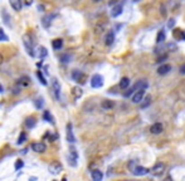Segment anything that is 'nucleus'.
I'll list each match as a JSON object with an SVG mask.
<instances>
[{
  "label": "nucleus",
  "mask_w": 185,
  "mask_h": 181,
  "mask_svg": "<svg viewBox=\"0 0 185 181\" xmlns=\"http://www.w3.org/2000/svg\"><path fill=\"white\" fill-rule=\"evenodd\" d=\"M128 169L131 170V172L134 173L135 176H143V175H146V173L149 172V169L143 167V166L136 165L135 161H131L130 164H128Z\"/></svg>",
  "instance_id": "f257e3e1"
},
{
  "label": "nucleus",
  "mask_w": 185,
  "mask_h": 181,
  "mask_svg": "<svg viewBox=\"0 0 185 181\" xmlns=\"http://www.w3.org/2000/svg\"><path fill=\"white\" fill-rule=\"evenodd\" d=\"M23 43H24L25 49H26V52H28L29 55H32V57L35 55L34 52H33V40H32V38H30L29 34H25V35L23 37Z\"/></svg>",
  "instance_id": "f03ea898"
},
{
  "label": "nucleus",
  "mask_w": 185,
  "mask_h": 181,
  "mask_svg": "<svg viewBox=\"0 0 185 181\" xmlns=\"http://www.w3.org/2000/svg\"><path fill=\"white\" fill-rule=\"evenodd\" d=\"M149 172H151L154 176H161L165 172V165L162 162H157L152 166V169L149 170Z\"/></svg>",
  "instance_id": "7ed1b4c3"
},
{
  "label": "nucleus",
  "mask_w": 185,
  "mask_h": 181,
  "mask_svg": "<svg viewBox=\"0 0 185 181\" xmlns=\"http://www.w3.org/2000/svg\"><path fill=\"white\" fill-rule=\"evenodd\" d=\"M77 160H78V153L76 147H71L69 149V156H68V164L71 166H77Z\"/></svg>",
  "instance_id": "20e7f679"
},
{
  "label": "nucleus",
  "mask_w": 185,
  "mask_h": 181,
  "mask_svg": "<svg viewBox=\"0 0 185 181\" xmlns=\"http://www.w3.org/2000/svg\"><path fill=\"white\" fill-rule=\"evenodd\" d=\"M52 91L53 93H54V97L55 99H60V84L58 82V79L57 78H53L52 79Z\"/></svg>",
  "instance_id": "39448f33"
},
{
  "label": "nucleus",
  "mask_w": 185,
  "mask_h": 181,
  "mask_svg": "<svg viewBox=\"0 0 185 181\" xmlns=\"http://www.w3.org/2000/svg\"><path fill=\"white\" fill-rule=\"evenodd\" d=\"M103 86V78L100 74H94L91 79V87L92 88H101Z\"/></svg>",
  "instance_id": "423d86ee"
},
{
  "label": "nucleus",
  "mask_w": 185,
  "mask_h": 181,
  "mask_svg": "<svg viewBox=\"0 0 185 181\" xmlns=\"http://www.w3.org/2000/svg\"><path fill=\"white\" fill-rule=\"evenodd\" d=\"M49 172L51 173H53V175H58V173L62 171V169H63V166H62V164L60 162H58V161H53L51 165H49Z\"/></svg>",
  "instance_id": "0eeeda50"
},
{
  "label": "nucleus",
  "mask_w": 185,
  "mask_h": 181,
  "mask_svg": "<svg viewBox=\"0 0 185 181\" xmlns=\"http://www.w3.org/2000/svg\"><path fill=\"white\" fill-rule=\"evenodd\" d=\"M72 78H73L77 83H82V84L86 82V81H85V79H86V75L83 74L81 70H78V69H74L73 72H72Z\"/></svg>",
  "instance_id": "6e6552de"
},
{
  "label": "nucleus",
  "mask_w": 185,
  "mask_h": 181,
  "mask_svg": "<svg viewBox=\"0 0 185 181\" xmlns=\"http://www.w3.org/2000/svg\"><path fill=\"white\" fill-rule=\"evenodd\" d=\"M67 141L69 143H74L76 142V137L73 135V127H72V123H67Z\"/></svg>",
  "instance_id": "1a4fd4ad"
},
{
  "label": "nucleus",
  "mask_w": 185,
  "mask_h": 181,
  "mask_svg": "<svg viewBox=\"0 0 185 181\" xmlns=\"http://www.w3.org/2000/svg\"><path fill=\"white\" fill-rule=\"evenodd\" d=\"M32 150L35 151L38 153H43V152H45V150H47V146H45L43 142H34V143H32Z\"/></svg>",
  "instance_id": "9d476101"
},
{
  "label": "nucleus",
  "mask_w": 185,
  "mask_h": 181,
  "mask_svg": "<svg viewBox=\"0 0 185 181\" xmlns=\"http://www.w3.org/2000/svg\"><path fill=\"white\" fill-rule=\"evenodd\" d=\"M143 96H145V89H137L132 96V102L134 103H141Z\"/></svg>",
  "instance_id": "9b49d317"
},
{
  "label": "nucleus",
  "mask_w": 185,
  "mask_h": 181,
  "mask_svg": "<svg viewBox=\"0 0 185 181\" xmlns=\"http://www.w3.org/2000/svg\"><path fill=\"white\" fill-rule=\"evenodd\" d=\"M150 131H151V133L152 135H160L162 131H164V127H162V124L160 122H156V123H154L152 126L150 127Z\"/></svg>",
  "instance_id": "f8f14e48"
},
{
  "label": "nucleus",
  "mask_w": 185,
  "mask_h": 181,
  "mask_svg": "<svg viewBox=\"0 0 185 181\" xmlns=\"http://www.w3.org/2000/svg\"><path fill=\"white\" fill-rule=\"evenodd\" d=\"M147 87H149V83H147V81H145V79H141V81H139L134 87H132V88H134V91H136V89H146Z\"/></svg>",
  "instance_id": "ddd939ff"
},
{
  "label": "nucleus",
  "mask_w": 185,
  "mask_h": 181,
  "mask_svg": "<svg viewBox=\"0 0 185 181\" xmlns=\"http://www.w3.org/2000/svg\"><path fill=\"white\" fill-rule=\"evenodd\" d=\"M170 69H171V66H170V64H162V66L157 68V73L160 75H164L166 73H169Z\"/></svg>",
  "instance_id": "4468645a"
},
{
  "label": "nucleus",
  "mask_w": 185,
  "mask_h": 181,
  "mask_svg": "<svg viewBox=\"0 0 185 181\" xmlns=\"http://www.w3.org/2000/svg\"><path fill=\"white\" fill-rule=\"evenodd\" d=\"M11 8L15 10V11H20L21 10V6H23V3L21 0H9Z\"/></svg>",
  "instance_id": "2eb2a0df"
},
{
  "label": "nucleus",
  "mask_w": 185,
  "mask_h": 181,
  "mask_svg": "<svg viewBox=\"0 0 185 181\" xmlns=\"http://www.w3.org/2000/svg\"><path fill=\"white\" fill-rule=\"evenodd\" d=\"M122 9H123V8H122V5H121V4H118V5H116V6L112 9V11H111V15H112L113 18H117V17H118V15H121V14H122Z\"/></svg>",
  "instance_id": "dca6fc26"
},
{
  "label": "nucleus",
  "mask_w": 185,
  "mask_h": 181,
  "mask_svg": "<svg viewBox=\"0 0 185 181\" xmlns=\"http://www.w3.org/2000/svg\"><path fill=\"white\" fill-rule=\"evenodd\" d=\"M52 19H53L52 15H45V17H43L42 18V25H43L44 28H49V25H51V23H52Z\"/></svg>",
  "instance_id": "f3484780"
},
{
  "label": "nucleus",
  "mask_w": 185,
  "mask_h": 181,
  "mask_svg": "<svg viewBox=\"0 0 185 181\" xmlns=\"http://www.w3.org/2000/svg\"><path fill=\"white\" fill-rule=\"evenodd\" d=\"M91 176H92V179L94 181H101L102 177H103V175H102V172L100 170H93V171L91 172Z\"/></svg>",
  "instance_id": "a211bd4d"
},
{
  "label": "nucleus",
  "mask_w": 185,
  "mask_h": 181,
  "mask_svg": "<svg viewBox=\"0 0 185 181\" xmlns=\"http://www.w3.org/2000/svg\"><path fill=\"white\" fill-rule=\"evenodd\" d=\"M35 123H37L35 117H28V118L25 120V127L26 128H33L35 126Z\"/></svg>",
  "instance_id": "6ab92c4d"
},
{
  "label": "nucleus",
  "mask_w": 185,
  "mask_h": 181,
  "mask_svg": "<svg viewBox=\"0 0 185 181\" xmlns=\"http://www.w3.org/2000/svg\"><path fill=\"white\" fill-rule=\"evenodd\" d=\"M113 41H115V34H113L112 32L107 33V35H106V39H105L106 45H112Z\"/></svg>",
  "instance_id": "aec40b11"
},
{
  "label": "nucleus",
  "mask_w": 185,
  "mask_h": 181,
  "mask_svg": "<svg viewBox=\"0 0 185 181\" xmlns=\"http://www.w3.org/2000/svg\"><path fill=\"white\" fill-rule=\"evenodd\" d=\"M1 17H3V21H4V24L8 25V26H10V18H9V14H8V11L5 9H3L1 10Z\"/></svg>",
  "instance_id": "412c9836"
},
{
  "label": "nucleus",
  "mask_w": 185,
  "mask_h": 181,
  "mask_svg": "<svg viewBox=\"0 0 185 181\" xmlns=\"http://www.w3.org/2000/svg\"><path fill=\"white\" fill-rule=\"evenodd\" d=\"M52 47L54 48L55 50H59V49L63 47V40L59 39V38H58V39H54V40L52 41Z\"/></svg>",
  "instance_id": "4be33fe9"
},
{
  "label": "nucleus",
  "mask_w": 185,
  "mask_h": 181,
  "mask_svg": "<svg viewBox=\"0 0 185 181\" xmlns=\"http://www.w3.org/2000/svg\"><path fill=\"white\" fill-rule=\"evenodd\" d=\"M102 108L103 109H111L113 108V106H115V103H113L112 101H109V99H105V101H102Z\"/></svg>",
  "instance_id": "5701e85b"
},
{
  "label": "nucleus",
  "mask_w": 185,
  "mask_h": 181,
  "mask_svg": "<svg viewBox=\"0 0 185 181\" xmlns=\"http://www.w3.org/2000/svg\"><path fill=\"white\" fill-rule=\"evenodd\" d=\"M128 86H130V79H128L127 77H123L122 79H121V82H120V88L126 89Z\"/></svg>",
  "instance_id": "b1692460"
},
{
  "label": "nucleus",
  "mask_w": 185,
  "mask_h": 181,
  "mask_svg": "<svg viewBox=\"0 0 185 181\" xmlns=\"http://www.w3.org/2000/svg\"><path fill=\"white\" fill-rule=\"evenodd\" d=\"M72 93H73V96H74V98H79L82 96V89L79 88V87H73L72 88Z\"/></svg>",
  "instance_id": "393cba45"
},
{
  "label": "nucleus",
  "mask_w": 185,
  "mask_h": 181,
  "mask_svg": "<svg viewBox=\"0 0 185 181\" xmlns=\"http://www.w3.org/2000/svg\"><path fill=\"white\" fill-rule=\"evenodd\" d=\"M165 40V32L164 30H160L157 34V37H156V41L157 43H162V41Z\"/></svg>",
  "instance_id": "a878e982"
},
{
  "label": "nucleus",
  "mask_w": 185,
  "mask_h": 181,
  "mask_svg": "<svg viewBox=\"0 0 185 181\" xmlns=\"http://www.w3.org/2000/svg\"><path fill=\"white\" fill-rule=\"evenodd\" d=\"M43 118L47 121V122H49V123H53L54 121H53V117L51 116V113H49L48 111H44V113H43Z\"/></svg>",
  "instance_id": "bb28decb"
},
{
  "label": "nucleus",
  "mask_w": 185,
  "mask_h": 181,
  "mask_svg": "<svg viewBox=\"0 0 185 181\" xmlns=\"http://www.w3.org/2000/svg\"><path fill=\"white\" fill-rule=\"evenodd\" d=\"M34 104H35V107L38 108V109H40L42 107H43L44 106V102H43V98H37L35 101H34Z\"/></svg>",
  "instance_id": "cd10ccee"
},
{
  "label": "nucleus",
  "mask_w": 185,
  "mask_h": 181,
  "mask_svg": "<svg viewBox=\"0 0 185 181\" xmlns=\"http://www.w3.org/2000/svg\"><path fill=\"white\" fill-rule=\"evenodd\" d=\"M25 140H26V133H25V132H21L20 136H19V138H18V141H17V143H18V145H21V143L25 142Z\"/></svg>",
  "instance_id": "c85d7f7f"
},
{
  "label": "nucleus",
  "mask_w": 185,
  "mask_h": 181,
  "mask_svg": "<svg viewBox=\"0 0 185 181\" xmlns=\"http://www.w3.org/2000/svg\"><path fill=\"white\" fill-rule=\"evenodd\" d=\"M37 75H38V78H39V82L42 83V84H43V86H47V81H45L44 75L42 74V72H40V70H38V72H37Z\"/></svg>",
  "instance_id": "c756f323"
},
{
  "label": "nucleus",
  "mask_w": 185,
  "mask_h": 181,
  "mask_svg": "<svg viewBox=\"0 0 185 181\" xmlns=\"http://www.w3.org/2000/svg\"><path fill=\"white\" fill-rule=\"evenodd\" d=\"M173 34H174V38H175V39H181V37H183V30L175 29Z\"/></svg>",
  "instance_id": "7c9ffc66"
},
{
  "label": "nucleus",
  "mask_w": 185,
  "mask_h": 181,
  "mask_svg": "<svg viewBox=\"0 0 185 181\" xmlns=\"http://www.w3.org/2000/svg\"><path fill=\"white\" fill-rule=\"evenodd\" d=\"M19 83H20L21 86H28L29 84V77H26V75L21 77L20 79H19Z\"/></svg>",
  "instance_id": "2f4dec72"
},
{
  "label": "nucleus",
  "mask_w": 185,
  "mask_h": 181,
  "mask_svg": "<svg viewBox=\"0 0 185 181\" xmlns=\"http://www.w3.org/2000/svg\"><path fill=\"white\" fill-rule=\"evenodd\" d=\"M8 39H9V38H8V35L5 34V32H4V30L0 28V41H6Z\"/></svg>",
  "instance_id": "473e14b6"
},
{
  "label": "nucleus",
  "mask_w": 185,
  "mask_h": 181,
  "mask_svg": "<svg viewBox=\"0 0 185 181\" xmlns=\"http://www.w3.org/2000/svg\"><path fill=\"white\" fill-rule=\"evenodd\" d=\"M142 99H143V98H142ZM143 101H145V102H143V103L141 104V108H146L147 106H149V104L151 103V97H150V96H147Z\"/></svg>",
  "instance_id": "72a5a7b5"
},
{
  "label": "nucleus",
  "mask_w": 185,
  "mask_h": 181,
  "mask_svg": "<svg viewBox=\"0 0 185 181\" xmlns=\"http://www.w3.org/2000/svg\"><path fill=\"white\" fill-rule=\"evenodd\" d=\"M47 54H48L47 49H45L44 47H40V48H39V57H40V58H44V57H47Z\"/></svg>",
  "instance_id": "f704fd0d"
},
{
  "label": "nucleus",
  "mask_w": 185,
  "mask_h": 181,
  "mask_svg": "<svg viewBox=\"0 0 185 181\" xmlns=\"http://www.w3.org/2000/svg\"><path fill=\"white\" fill-rule=\"evenodd\" d=\"M60 60H62L63 63H68L71 60V55L69 54H63L62 57H60Z\"/></svg>",
  "instance_id": "c9c22d12"
},
{
  "label": "nucleus",
  "mask_w": 185,
  "mask_h": 181,
  "mask_svg": "<svg viewBox=\"0 0 185 181\" xmlns=\"http://www.w3.org/2000/svg\"><path fill=\"white\" fill-rule=\"evenodd\" d=\"M23 166H24V162L21 160H17V162H15V170H20Z\"/></svg>",
  "instance_id": "e433bc0d"
},
{
  "label": "nucleus",
  "mask_w": 185,
  "mask_h": 181,
  "mask_svg": "<svg viewBox=\"0 0 185 181\" xmlns=\"http://www.w3.org/2000/svg\"><path fill=\"white\" fill-rule=\"evenodd\" d=\"M134 92H135V91H134V88H130V89H128V91H127V92H126V93H125V94H123V97H125V98L130 97V96H131V94H132V93H134Z\"/></svg>",
  "instance_id": "4c0bfd02"
},
{
  "label": "nucleus",
  "mask_w": 185,
  "mask_h": 181,
  "mask_svg": "<svg viewBox=\"0 0 185 181\" xmlns=\"http://www.w3.org/2000/svg\"><path fill=\"white\" fill-rule=\"evenodd\" d=\"M179 70H180V73H181V74H185V63H184V64H181L180 68H179Z\"/></svg>",
  "instance_id": "58836bf2"
},
{
  "label": "nucleus",
  "mask_w": 185,
  "mask_h": 181,
  "mask_svg": "<svg viewBox=\"0 0 185 181\" xmlns=\"http://www.w3.org/2000/svg\"><path fill=\"white\" fill-rule=\"evenodd\" d=\"M165 59H166V55H162V57H160V58H157V62L159 63H162Z\"/></svg>",
  "instance_id": "ea45409f"
},
{
  "label": "nucleus",
  "mask_w": 185,
  "mask_h": 181,
  "mask_svg": "<svg viewBox=\"0 0 185 181\" xmlns=\"http://www.w3.org/2000/svg\"><path fill=\"white\" fill-rule=\"evenodd\" d=\"M24 4H25V5H32V4H33V0H24Z\"/></svg>",
  "instance_id": "a19ab883"
},
{
  "label": "nucleus",
  "mask_w": 185,
  "mask_h": 181,
  "mask_svg": "<svg viewBox=\"0 0 185 181\" xmlns=\"http://www.w3.org/2000/svg\"><path fill=\"white\" fill-rule=\"evenodd\" d=\"M174 23H175V21H174V19H170V21H169V26H170V28L174 25Z\"/></svg>",
  "instance_id": "79ce46f5"
},
{
  "label": "nucleus",
  "mask_w": 185,
  "mask_h": 181,
  "mask_svg": "<svg viewBox=\"0 0 185 181\" xmlns=\"http://www.w3.org/2000/svg\"><path fill=\"white\" fill-rule=\"evenodd\" d=\"M3 60H4V57H3V54H1V53H0V66H1Z\"/></svg>",
  "instance_id": "37998d69"
},
{
  "label": "nucleus",
  "mask_w": 185,
  "mask_h": 181,
  "mask_svg": "<svg viewBox=\"0 0 185 181\" xmlns=\"http://www.w3.org/2000/svg\"><path fill=\"white\" fill-rule=\"evenodd\" d=\"M181 40H185V32H183V37H181Z\"/></svg>",
  "instance_id": "c03bdc74"
},
{
  "label": "nucleus",
  "mask_w": 185,
  "mask_h": 181,
  "mask_svg": "<svg viewBox=\"0 0 185 181\" xmlns=\"http://www.w3.org/2000/svg\"><path fill=\"white\" fill-rule=\"evenodd\" d=\"M115 3H116V0H112V1L109 3V4H111V5H112V4H115Z\"/></svg>",
  "instance_id": "a18cd8bd"
},
{
  "label": "nucleus",
  "mask_w": 185,
  "mask_h": 181,
  "mask_svg": "<svg viewBox=\"0 0 185 181\" xmlns=\"http://www.w3.org/2000/svg\"><path fill=\"white\" fill-rule=\"evenodd\" d=\"M0 92H3V87H0Z\"/></svg>",
  "instance_id": "49530a36"
},
{
  "label": "nucleus",
  "mask_w": 185,
  "mask_h": 181,
  "mask_svg": "<svg viewBox=\"0 0 185 181\" xmlns=\"http://www.w3.org/2000/svg\"><path fill=\"white\" fill-rule=\"evenodd\" d=\"M93 1H96V3H97V1H101V0H93Z\"/></svg>",
  "instance_id": "de8ad7c7"
},
{
  "label": "nucleus",
  "mask_w": 185,
  "mask_h": 181,
  "mask_svg": "<svg viewBox=\"0 0 185 181\" xmlns=\"http://www.w3.org/2000/svg\"><path fill=\"white\" fill-rule=\"evenodd\" d=\"M134 1H135V3H137V1H140V0H134Z\"/></svg>",
  "instance_id": "09e8293b"
}]
</instances>
